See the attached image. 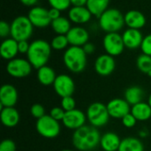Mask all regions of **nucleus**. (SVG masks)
Wrapping results in <instances>:
<instances>
[{"mask_svg":"<svg viewBox=\"0 0 151 151\" xmlns=\"http://www.w3.org/2000/svg\"><path fill=\"white\" fill-rule=\"evenodd\" d=\"M109 4L110 0H88L86 6L93 16L99 18L108 9Z\"/></svg>","mask_w":151,"mask_h":151,"instance_id":"nucleus-27","label":"nucleus"},{"mask_svg":"<svg viewBox=\"0 0 151 151\" xmlns=\"http://www.w3.org/2000/svg\"><path fill=\"white\" fill-rule=\"evenodd\" d=\"M139 137L140 138H146L147 136H148V134H149V133H148V131H146L145 129H142V130H140V132H139Z\"/></svg>","mask_w":151,"mask_h":151,"instance_id":"nucleus-44","label":"nucleus"},{"mask_svg":"<svg viewBox=\"0 0 151 151\" xmlns=\"http://www.w3.org/2000/svg\"><path fill=\"white\" fill-rule=\"evenodd\" d=\"M34 67L30 64L27 59L21 58H15L10 61H8L6 65V72L7 73L17 79L27 77Z\"/></svg>","mask_w":151,"mask_h":151,"instance_id":"nucleus-8","label":"nucleus"},{"mask_svg":"<svg viewBox=\"0 0 151 151\" xmlns=\"http://www.w3.org/2000/svg\"><path fill=\"white\" fill-rule=\"evenodd\" d=\"M30 47V43L27 40L18 42V48H19V53L21 54H27Z\"/></svg>","mask_w":151,"mask_h":151,"instance_id":"nucleus-39","label":"nucleus"},{"mask_svg":"<svg viewBox=\"0 0 151 151\" xmlns=\"http://www.w3.org/2000/svg\"><path fill=\"white\" fill-rule=\"evenodd\" d=\"M121 143L120 137L113 132H108L101 136L100 147L104 151H118Z\"/></svg>","mask_w":151,"mask_h":151,"instance_id":"nucleus-22","label":"nucleus"},{"mask_svg":"<svg viewBox=\"0 0 151 151\" xmlns=\"http://www.w3.org/2000/svg\"><path fill=\"white\" fill-rule=\"evenodd\" d=\"M136 65L140 72L148 74L151 72V56L146 54H141L136 60Z\"/></svg>","mask_w":151,"mask_h":151,"instance_id":"nucleus-29","label":"nucleus"},{"mask_svg":"<svg viewBox=\"0 0 151 151\" xmlns=\"http://www.w3.org/2000/svg\"><path fill=\"white\" fill-rule=\"evenodd\" d=\"M87 120L90 126L96 128L106 126L110 120V114L106 104L101 102H94L87 109Z\"/></svg>","mask_w":151,"mask_h":151,"instance_id":"nucleus-5","label":"nucleus"},{"mask_svg":"<svg viewBox=\"0 0 151 151\" xmlns=\"http://www.w3.org/2000/svg\"><path fill=\"white\" fill-rule=\"evenodd\" d=\"M49 15H50L51 20H54L61 16V11H59L56 8L50 7V9L49 10Z\"/></svg>","mask_w":151,"mask_h":151,"instance_id":"nucleus-41","label":"nucleus"},{"mask_svg":"<svg viewBox=\"0 0 151 151\" xmlns=\"http://www.w3.org/2000/svg\"><path fill=\"white\" fill-rule=\"evenodd\" d=\"M35 129L42 137L46 139H54L59 135L61 126L59 121L46 114L36 120Z\"/></svg>","mask_w":151,"mask_h":151,"instance_id":"nucleus-7","label":"nucleus"},{"mask_svg":"<svg viewBox=\"0 0 151 151\" xmlns=\"http://www.w3.org/2000/svg\"><path fill=\"white\" fill-rule=\"evenodd\" d=\"M61 107L64 109L65 111H70L72 110L76 109V102L73 96H65L61 98Z\"/></svg>","mask_w":151,"mask_h":151,"instance_id":"nucleus-32","label":"nucleus"},{"mask_svg":"<svg viewBox=\"0 0 151 151\" xmlns=\"http://www.w3.org/2000/svg\"><path fill=\"white\" fill-rule=\"evenodd\" d=\"M92 16L87 6H72L68 12V18L71 22L78 25L88 23Z\"/></svg>","mask_w":151,"mask_h":151,"instance_id":"nucleus-18","label":"nucleus"},{"mask_svg":"<svg viewBox=\"0 0 151 151\" xmlns=\"http://www.w3.org/2000/svg\"><path fill=\"white\" fill-rule=\"evenodd\" d=\"M88 0H71L73 6H86Z\"/></svg>","mask_w":151,"mask_h":151,"instance_id":"nucleus-43","label":"nucleus"},{"mask_svg":"<svg viewBox=\"0 0 151 151\" xmlns=\"http://www.w3.org/2000/svg\"><path fill=\"white\" fill-rule=\"evenodd\" d=\"M34 27L27 16H18L11 23V37L18 42L28 41L33 35Z\"/></svg>","mask_w":151,"mask_h":151,"instance_id":"nucleus-6","label":"nucleus"},{"mask_svg":"<svg viewBox=\"0 0 151 151\" xmlns=\"http://www.w3.org/2000/svg\"><path fill=\"white\" fill-rule=\"evenodd\" d=\"M19 1L23 5L27 6V7H34L38 2V0H19Z\"/></svg>","mask_w":151,"mask_h":151,"instance_id":"nucleus-42","label":"nucleus"},{"mask_svg":"<svg viewBox=\"0 0 151 151\" xmlns=\"http://www.w3.org/2000/svg\"><path fill=\"white\" fill-rule=\"evenodd\" d=\"M61 151H73V150H68V149H65V150H62Z\"/></svg>","mask_w":151,"mask_h":151,"instance_id":"nucleus-46","label":"nucleus"},{"mask_svg":"<svg viewBox=\"0 0 151 151\" xmlns=\"http://www.w3.org/2000/svg\"><path fill=\"white\" fill-rule=\"evenodd\" d=\"M111 118L121 119L131 111V105L124 98H113L106 104Z\"/></svg>","mask_w":151,"mask_h":151,"instance_id":"nucleus-13","label":"nucleus"},{"mask_svg":"<svg viewBox=\"0 0 151 151\" xmlns=\"http://www.w3.org/2000/svg\"><path fill=\"white\" fill-rule=\"evenodd\" d=\"M19 53L18 48V41L10 37L5 38L0 46V54L1 57L5 60H12L16 58Z\"/></svg>","mask_w":151,"mask_h":151,"instance_id":"nucleus-21","label":"nucleus"},{"mask_svg":"<svg viewBox=\"0 0 151 151\" xmlns=\"http://www.w3.org/2000/svg\"><path fill=\"white\" fill-rule=\"evenodd\" d=\"M121 121H122L123 126L127 128H132V127H135V125L137 123V119L134 117V115L131 112L127 114L125 117H123L121 119Z\"/></svg>","mask_w":151,"mask_h":151,"instance_id":"nucleus-35","label":"nucleus"},{"mask_svg":"<svg viewBox=\"0 0 151 151\" xmlns=\"http://www.w3.org/2000/svg\"><path fill=\"white\" fill-rule=\"evenodd\" d=\"M50 26H51L52 30L57 35H66L67 33L72 28L71 20L69 19V18H65V17H62V16L52 20Z\"/></svg>","mask_w":151,"mask_h":151,"instance_id":"nucleus-28","label":"nucleus"},{"mask_svg":"<svg viewBox=\"0 0 151 151\" xmlns=\"http://www.w3.org/2000/svg\"><path fill=\"white\" fill-rule=\"evenodd\" d=\"M148 104H150V106L151 107V94L150 95V96H149V100H148Z\"/></svg>","mask_w":151,"mask_h":151,"instance_id":"nucleus-45","label":"nucleus"},{"mask_svg":"<svg viewBox=\"0 0 151 151\" xmlns=\"http://www.w3.org/2000/svg\"><path fill=\"white\" fill-rule=\"evenodd\" d=\"M87 56L82 47L70 46L65 50L63 61L65 67L71 73H80L87 66Z\"/></svg>","mask_w":151,"mask_h":151,"instance_id":"nucleus-3","label":"nucleus"},{"mask_svg":"<svg viewBox=\"0 0 151 151\" xmlns=\"http://www.w3.org/2000/svg\"><path fill=\"white\" fill-rule=\"evenodd\" d=\"M118 151H144V146L141 139L129 136L121 140Z\"/></svg>","mask_w":151,"mask_h":151,"instance_id":"nucleus-26","label":"nucleus"},{"mask_svg":"<svg viewBox=\"0 0 151 151\" xmlns=\"http://www.w3.org/2000/svg\"><path fill=\"white\" fill-rule=\"evenodd\" d=\"M87 121V115L80 109H74L70 111H65V117L62 120L63 125L70 130H77L85 126Z\"/></svg>","mask_w":151,"mask_h":151,"instance_id":"nucleus-12","label":"nucleus"},{"mask_svg":"<svg viewBox=\"0 0 151 151\" xmlns=\"http://www.w3.org/2000/svg\"><path fill=\"white\" fill-rule=\"evenodd\" d=\"M99 27L106 34L119 33L125 24V17L116 8H108L99 18Z\"/></svg>","mask_w":151,"mask_h":151,"instance_id":"nucleus-4","label":"nucleus"},{"mask_svg":"<svg viewBox=\"0 0 151 151\" xmlns=\"http://www.w3.org/2000/svg\"><path fill=\"white\" fill-rule=\"evenodd\" d=\"M52 86L56 94L61 98L73 96L75 91L74 81L68 74H58Z\"/></svg>","mask_w":151,"mask_h":151,"instance_id":"nucleus-10","label":"nucleus"},{"mask_svg":"<svg viewBox=\"0 0 151 151\" xmlns=\"http://www.w3.org/2000/svg\"><path fill=\"white\" fill-rule=\"evenodd\" d=\"M0 119L5 127L12 128L19 124L20 117L19 111L14 107H4L1 108Z\"/></svg>","mask_w":151,"mask_h":151,"instance_id":"nucleus-20","label":"nucleus"},{"mask_svg":"<svg viewBox=\"0 0 151 151\" xmlns=\"http://www.w3.org/2000/svg\"><path fill=\"white\" fill-rule=\"evenodd\" d=\"M143 96L144 91L140 86H131L127 88L124 93V99L131 106L142 102Z\"/></svg>","mask_w":151,"mask_h":151,"instance_id":"nucleus-25","label":"nucleus"},{"mask_svg":"<svg viewBox=\"0 0 151 151\" xmlns=\"http://www.w3.org/2000/svg\"><path fill=\"white\" fill-rule=\"evenodd\" d=\"M9 35L11 36V24L2 20L0 22V36L2 38H8Z\"/></svg>","mask_w":151,"mask_h":151,"instance_id":"nucleus-38","label":"nucleus"},{"mask_svg":"<svg viewBox=\"0 0 151 151\" xmlns=\"http://www.w3.org/2000/svg\"><path fill=\"white\" fill-rule=\"evenodd\" d=\"M116 68L114 57L109 54H102L95 61V71L100 76L111 75Z\"/></svg>","mask_w":151,"mask_h":151,"instance_id":"nucleus-14","label":"nucleus"},{"mask_svg":"<svg viewBox=\"0 0 151 151\" xmlns=\"http://www.w3.org/2000/svg\"><path fill=\"white\" fill-rule=\"evenodd\" d=\"M0 151H16V144L12 140L4 139L0 144Z\"/></svg>","mask_w":151,"mask_h":151,"instance_id":"nucleus-37","label":"nucleus"},{"mask_svg":"<svg viewBox=\"0 0 151 151\" xmlns=\"http://www.w3.org/2000/svg\"><path fill=\"white\" fill-rule=\"evenodd\" d=\"M103 46L106 54L112 57L119 56L126 48L122 35H119V33L106 34L103 39Z\"/></svg>","mask_w":151,"mask_h":151,"instance_id":"nucleus-9","label":"nucleus"},{"mask_svg":"<svg viewBox=\"0 0 151 151\" xmlns=\"http://www.w3.org/2000/svg\"><path fill=\"white\" fill-rule=\"evenodd\" d=\"M30 113H31L32 117L36 119H39L42 117H43L44 115H46L44 107L40 104H34L30 108Z\"/></svg>","mask_w":151,"mask_h":151,"instance_id":"nucleus-33","label":"nucleus"},{"mask_svg":"<svg viewBox=\"0 0 151 151\" xmlns=\"http://www.w3.org/2000/svg\"><path fill=\"white\" fill-rule=\"evenodd\" d=\"M50 5L59 11H65L70 8L71 0H48Z\"/></svg>","mask_w":151,"mask_h":151,"instance_id":"nucleus-31","label":"nucleus"},{"mask_svg":"<svg viewBox=\"0 0 151 151\" xmlns=\"http://www.w3.org/2000/svg\"><path fill=\"white\" fill-rule=\"evenodd\" d=\"M141 50L143 54L151 56V34L146 35L143 38V41H142V43L141 46Z\"/></svg>","mask_w":151,"mask_h":151,"instance_id":"nucleus-36","label":"nucleus"},{"mask_svg":"<svg viewBox=\"0 0 151 151\" xmlns=\"http://www.w3.org/2000/svg\"><path fill=\"white\" fill-rule=\"evenodd\" d=\"M57 76L54 69L47 65L37 69V80L43 86L53 85Z\"/></svg>","mask_w":151,"mask_h":151,"instance_id":"nucleus-23","label":"nucleus"},{"mask_svg":"<svg viewBox=\"0 0 151 151\" xmlns=\"http://www.w3.org/2000/svg\"><path fill=\"white\" fill-rule=\"evenodd\" d=\"M101 136L96 127L85 125L73 132L72 142L77 150L91 151L100 145Z\"/></svg>","mask_w":151,"mask_h":151,"instance_id":"nucleus-1","label":"nucleus"},{"mask_svg":"<svg viewBox=\"0 0 151 151\" xmlns=\"http://www.w3.org/2000/svg\"><path fill=\"white\" fill-rule=\"evenodd\" d=\"M66 37L71 46L82 47L89 40V33L85 27L81 26L72 27L70 31L67 33Z\"/></svg>","mask_w":151,"mask_h":151,"instance_id":"nucleus-15","label":"nucleus"},{"mask_svg":"<svg viewBox=\"0 0 151 151\" xmlns=\"http://www.w3.org/2000/svg\"><path fill=\"white\" fill-rule=\"evenodd\" d=\"M122 38L126 48H127L128 50H136L138 48H141L144 37L142 35V33L139 29L127 28L123 33Z\"/></svg>","mask_w":151,"mask_h":151,"instance_id":"nucleus-17","label":"nucleus"},{"mask_svg":"<svg viewBox=\"0 0 151 151\" xmlns=\"http://www.w3.org/2000/svg\"><path fill=\"white\" fill-rule=\"evenodd\" d=\"M19 95L16 88L12 84H4L0 88L1 108L14 107L18 102Z\"/></svg>","mask_w":151,"mask_h":151,"instance_id":"nucleus-16","label":"nucleus"},{"mask_svg":"<svg viewBox=\"0 0 151 151\" xmlns=\"http://www.w3.org/2000/svg\"><path fill=\"white\" fill-rule=\"evenodd\" d=\"M125 24L128 28L141 29L146 25L145 15L138 10H130L125 15Z\"/></svg>","mask_w":151,"mask_h":151,"instance_id":"nucleus-19","label":"nucleus"},{"mask_svg":"<svg viewBox=\"0 0 151 151\" xmlns=\"http://www.w3.org/2000/svg\"><path fill=\"white\" fill-rule=\"evenodd\" d=\"M50 45L52 50H66L69 44L68 39L65 35H57L53 37L50 42Z\"/></svg>","mask_w":151,"mask_h":151,"instance_id":"nucleus-30","label":"nucleus"},{"mask_svg":"<svg viewBox=\"0 0 151 151\" xmlns=\"http://www.w3.org/2000/svg\"><path fill=\"white\" fill-rule=\"evenodd\" d=\"M82 49H83V50L85 51V53H86L87 55L93 54V53L95 52V50H96L95 45H94L92 42H88L85 45H83V46H82Z\"/></svg>","mask_w":151,"mask_h":151,"instance_id":"nucleus-40","label":"nucleus"},{"mask_svg":"<svg viewBox=\"0 0 151 151\" xmlns=\"http://www.w3.org/2000/svg\"><path fill=\"white\" fill-rule=\"evenodd\" d=\"M65 111H64V109L60 106V107H53L50 111V116L52 117L54 119L58 120V121H61L63 120L64 117H65Z\"/></svg>","mask_w":151,"mask_h":151,"instance_id":"nucleus-34","label":"nucleus"},{"mask_svg":"<svg viewBox=\"0 0 151 151\" xmlns=\"http://www.w3.org/2000/svg\"><path fill=\"white\" fill-rule=\"evenodd\" d=\"M27 17L33 26L37 28H45L50 26L52 21L49 15V10L42 6L31 7Z\"/></svg>","mask_w":151,"mask_h":151,"instance_id":"nucleus-11","label":"nucleus"},{"mask_svg":"<svg viewBox=\"0 0 151 151\" xmlns=\"http://www.w3.org/2000/svg\"><path fill=\"white\" fill-rule=\"evenodd\" d=\"M137 121H147L151 119V107L148 103L141 102L131 106L130 111Z\"/></svg>","mask_w":151,"mask_h":151,"instance_id":"nucleus-24","label":"nucleus"},{"mask_svg":"<svg viewBox=\"0 0 151 151\" xmlns=\"http://www.w3.org/2000/svg\"><path fill=\"white\" fill-rule=\"evenodd\" d=\"M51 50V45L46 40H35L30 43L29 50L27 53V59L34 68L39 69L47 65L50 58Z\"/></svg>","mask_w":151,"mask_h":151,"instance_id":"nucleus-2","label":"nucleus"}]
</instances>
